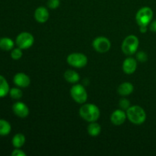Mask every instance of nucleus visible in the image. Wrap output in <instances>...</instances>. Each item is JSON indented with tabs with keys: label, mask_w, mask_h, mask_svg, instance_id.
<instances>
[{
	"label": "nucleus",
	"mask_w": 156,
	"mask_h": 156,
	"mask_svg": "<svg viewBox=\"0 0 156 156\" xmlns=\"http://www.w3.org/2000/svg\"><path fill=\"white\" fill-rule=\"evenodd\" d=\"M100 110L94 104H85L79 109V115L85 121L95 122L100 117Z\"/></svg>",
	"instance_id": "nucleus-1"
},
{
	"label": "nucleus",
	"mask_w": 156,
	"mask_h": 156,
	"mask_svg": "<svg viewBox=\"0 0 156 156\" xmlns=\"http://www.w3.org/2000/svg\"><path fill=\"white\" fill-rule=\"evenodd\" d=\"M12 145L16 149H20L25 143V136L22 133H17L12 138Z\"/></svg>",
	"instance_id": "nucleus-18"
},
{
	"label": "nucleus",
	"mask_w": 156,
	"mask_h": 156,
	"mask_svg": "<svg viewBox=\"0 0 156 156\" xmlns=\"http://www.w3.org/2000/svg\"><path fill=\"white\" fill-rule=\"evenodd\" d=\"M126 116L129 121L136 125H140L146 120V114L143 108L138 105L130 106L126 110Z\"/></svg>",
	"instance_id": "nucleus-2"
},
{
	"label": "nucleus",
	"mask_w": 156,
	"mask_h": 156,
	"mask_svg": "<svg viewBox=\"0 0 156 156\" xmlns=\"http://www.w3.org/2000/svg\"><path fill=\"white\" fill-rule=\"evenodd\" d=\"M15 42L19 48L27 50L33 46L34 43V37L29 32H22L17 36Z\"/></svg>",
	"instance_id": "nucleus-7"
},
{
	"label": "nucleus",
	"mask_w": 156,
	"mask_h": 156,
	"mask_svg": "<svg viewBox=\"0 0 156 156\" xmlns=\"http://www.w3.org/2000/svg\"><path fill=\"white\" fill-rule=\"evenodd\" d=\"M13 82L15 85L20 88H27L30 84V79L27 75L23 73H18L14 76Z\"/></svg>",
	"instance_id": "nucleus-11"
},
{
	"label": "nucleus",
	"mask_w": 156,
	"mask_h": 156,
	"mask_svg": "<svg viewBox=\"0 0 156 156\" xmlns=\"http://www.w3.org/2000/svg\"><path fill=\"white\" fill-rule=\"evenodd\" d=\"M15 43L11 38L2 37L0 39V49L5 51H9L13 49Z\"/></svg>",
	"instance_id": "nucleus-19"
},
{
	"label": "nucleus",
	"mask_w": 156,
	"mask_h": 156,
	"mask_svg": "<svg viewBox=\"0 0 156 156\" xmlns=\"http://www.w3.org/2000/svg\"><path fill=\"white\" fill-rule=\"evenodd\" d=\"M12 111L14 114L18 117L21 118H25L29 115V108L27 105L23 102L18 101L15 103L12 106Z\"/></svg>",
	"instance_id": "nucleus-9"
},
{
	"label": "nucleus",
	"mask_w": 156,
	"mask_h": 156,
	"mask_svg": "<svg viewBox=\"0 0 156 156\" xmlns=\"http://www.w3.org/2000/svg\"><path fill=\"white\" fill-rule=\"evenodd\" d=\"M140 45L139 38L135 35H129L123 41L121 49L125 55L131 56L136 53Z\"/></svg>",
	"instance_id": "nucleus-3"
},
{
	"label": "nucleus",
	"mask_w": 156,
	"mask_h": 156,
	"mask_svg": "<svg viewBox=\"0 0 156 156\" xmlns=\"http://www.w3.org/2000/svg\"><path fill=\"white\" fill-rule=\"evenodd\" d=\"M153 18V11L150 7L141 8L136 15V20L139 26H148Z\"/></svg>",
	"instance_id": "nucleus-4"
},
{
	"label": "nucleus",
	"mask_w": 156,
	"mask_h": 156,
	"mask_svg": "<svg viewBox=\"0 0 156 156\" xmlns=\"http://www.w3.org/2000/svg\"><path fill=\"white\" fill-rule=\"evenodd\" d=\"M119 107L120 108V109L123 110V111L124 110L126 111L130 107V102H129V101L128 99L122 98L119 101Z\"/></svg>",
	"instance_id": "nucleus-23"
},
{
	"label": "nucleus",
	"mask_w": 156,
	"mask_h": 156,
	"mask_svg": "<svg viewBox=\"0 0 156 156\" xmlns=\"http://www.w3.org/2000/svg\"><path fill=\"white\" fill-rule=\"evenodd\" d=\"M12 130L11 124L5 120L0 119V136H7Z\"/></svg>",
	"instance_id": "nucleus-20"
},
{
	"label": "nucleus",
	"mask_w": 156,
	"mask_h": 156,
	"mask_svg": "<svg viewBox=\"0 0 156 156\" xmlns=\"http://www.w3.org/2000/svg\"><path fill=\"white\" fill-rule=\"evenodd\" d=\"M10 88L7 80L4 76L0 75V98H4L9 93Z\"/></svg>",
	"instance_id": "nucleus-16"
},
{
	"label": "nucleus",
	"mask_w": 156,
	"mask_h": 156,
	"mask_svg": "<svg viewBox=\"0 0 156 156\" xmlns=\"http://www.w3.org/2000/svg\"><path fill=\"white\" fill-rule=\"evenodd\" d=\"M137 68V61L133 57L126 58L123 62V70L126 74L131 75L134 73Z\"/></svg>",
	"instance_id": "nucleus-13"
},
{
	"label": "nucleus",
	"mask_w": 156,
	"mask_h": 156,
	"mask_svg": "<svg viewBox=\"0 0 156 156\" xmlns=\"http://www.w3.org/2000/svg\"><path fill=\"white\" fill-rule=\"evenodd\" d=\"M67 62L75 68H83L88 63V58L81 53H73L67 56Z\"/></svg>",
	"instance_id": "nucleus-6"
},
{
	"label": "nucleus",
	"mask_w": 156,
	"mask_h": 156,
	"mask_svg": "<svg viewBox=\"0 0 156 156\" xmlns=\"http://www.w3.org/2000/svg\"><path fill=\"white\" fill-rule=\"evenodd\" d=\"M21 50L22 49L19 48V47L13 49V50L11 53V56H12V59H15V60H18V59H21L23 56V53Z\"/></svg>",
	"instance_id": "nucleus-22"
},
{
	"label": "nucleus",
	"mask_w": 156,
	"mask_h": 156,
	"mask_svg": "<svg viewBox=\"0 0 156 156\" xmlns=\"http://www.w3.org/2000/svg\"><path fill=\"white\" fill-rule=\"evenodd\" d=\"M148 28H147V26H140V30L141 33L144 34L147 31Z\"/></svg>",
	"instance_id": "nucleus-28"
},
{
	"label": "nucleus",
	"mask_w": 156,
	"mask_h": 156,
	"mask_svg": "<svg viewBox=\"0 0 156 156\" xmlns=\"http://www.w3.org/2000/svg\"><path fill=\"white\" fill-rule=\"evenodd\" d=\"M133 90V85L130 83V82H126L119 85L118 88H117V92H118L120 95L123 96V97H126V96H128L132 94Z\"/></svg>",
	"instance_id": "nucleus-14"
},
{
	"label": "nucleus",
	"mask_w": 156,
	"mask_h": 156,
	"mask_svg": "<svg viewBox=\"0 0 156 156\" xmlns=\"http://www.w3.org/2000/svg\"><path fill=\"white\" fill-rule=\"evenodd\" d=\"M50 18V13L47 8L44 6H41L36 9L34 12V18L38 23H45L48 21Z\"/></svg>",
	"instance_id": "nucleus-12"
},
{
	"label": "nucleus",
	"mask_w": 156,
	"mask_h": 156,
	"mask_svg": "<svg viewBox=\"0 0 156 156\" xmlns=\"http://www.w3.org/2000/svg\"><path fill=\"white\" fill-rule=\"evenodd\" d=\"M101 132V126L99 123L91 122L88 126V133L91 136H97Z\"/></svg>",
	"instance_id": "nucleus-17"
},
{
	"label": "nucleus",
	"mask_w": 156,
	"mask_h": 156,
	"mask_svg": "<svg viewBox=\"0 0 156 156\" xmlns=\"http://www.w3.org/2000/svg\"><path fill=\"white\" fill-rule=\"evenodd\" d=\"M126 113L122 109H117L112 113L111 116V121L115 126H120L126 120Z\"/></svg>",
	"instance_id": "nucleus-10"
},
{
	"label": "nucleus",
	"mask_w": 156,
	"mask_h": 156,
	"mask_svg": "<svg viewBox=\"0 0 156 156\" xmlns=\"http://www.w3.org/2000/svg\"><path fill=\"white\" fill-rule=\"evenodd\" d=\"M136 59H137V60L140 61V62H146V61H147L148 56H147V54H146V53L143 51L137 52Z\"/></svg>",
	"instance_id": "nucleus-25"
},
{
	"label": "nucleus",
	"mask_w": 156,
	"mask_h": 156,
	"mask_svg": "<svg viewBox=\"0 0 156 156\" xmlns=\"http://www.w3.org/2000/svg\"><path fill=\"white\" fill-rule=\"evenodd\" d=\"M60 5V0H48L47 2V6L50 9H56Z\"/></svg>",
	"instance_id": "nucleus-24"
},
{
	"label": "nucleus",
	"mask_w": 156,
	"mask_h": 156,
	"mask_svg": "<svg viewBox=\"0 0 156 156\" xmlns=\"http://www.w3.org/2000/svg\"><path fill=\"white\" fill-rule=\"evenodd\" d=\"M70 94L78 104H85L88 99V93L85 87L80 84H75L70 89Z\"/></svg>",
	"instance_id": "nucleus-5"
},
{
	"label": "nucleus",
	"mask_w": 156,
	"mask_h": 156,
	"mask_svg": "<svg viewBox=\"0 0 156 156\" xmlns=\"http://www.w3.org/2000/svg\"><path fill=\"white\" fill-rule=\"evenodd\" d=\"M12 156H26L27 155H26V153L24 152V151L21 150V149H16L12 152Z\"/></svg>",
	"instance_id": "nucleus-26"
},
{
	"label": "nucleus",
	"mask_w": 156,
	"mask_h": 156,
	"mask_svg": "<svg viewBox=\"0 0 156 156\" xmlns=\"http://www.w3.org/2000/svg\"><path fill=\"white\" fill-rule=\"evenodd\" d=\"M150 30L153 32H156V20L150 24Z\"/></svg>",
	"instance_id": "nucleus-27"
},
{
	"label": "nucleus",
	"mask_w": 156,
	"mask_h": 156,
	"mask_svg": "<svg viewBox=\"0 0 156 156\" xmlns=\"http://www.w3.org/2000/svg\"><path fill=\"white\" fill-rule=\"evenodd\" d=\"M9 94H10L12 98L15 99V100H18V99H20L22 97L23 92L20 88H12L9 91Z\"/></svg>",
	"instance_id": "nucleus-21"
},
{
	"label": "nucleus",
	"mask_w": 156,
	"mask_h": 156,
	"mask_svg": "<svg viewBox=\"0 0 156 156\" xmlns=\"http://www.w3.org/2000/svg\"><path fill=\"white\" fill-rule=\"evenodd\" d=\"M92 46L93 48L98 53H105L109 51L111 47V44L108 38L105 37H98L93 41Z\"/></svg>",
	"instance_id": "nucleus-8"
},
{
	"label": "nucleus",
	"mask_w": 156,
	"mask_h": 156,
	"mask_svg": "<svg viewBox=\"0 0 156 156\" xmlns=\"http://www.w3.org/2000/svg\"><path fill=\"white\" fill-rule=\"evenodd\" d=\"M64 79L68 82L72 84H76L80 79V76L77 72L74 70L69 69L64 73Z\"/></svg>",
	"instance_id": "nucleus-15"
}]
</instances>
